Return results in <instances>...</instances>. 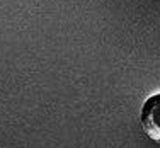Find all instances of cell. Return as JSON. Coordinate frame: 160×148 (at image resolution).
<instances>
[{
	"label": "cell",
	"instance_id": "obj_1",
	"mask_svg": "<svg viewBox=\"0 0 160 148\" xmlns=\"http://www.w3.org/2000/svg\"><path fill=\"white\" fill-rule=\"evenodd\" d=\"M142 126L150 138L160 141V92L150 96L143 102Z\"/></svg>",
	"mask_w": 160,
	"mask_h": 148
}]
</instances>
